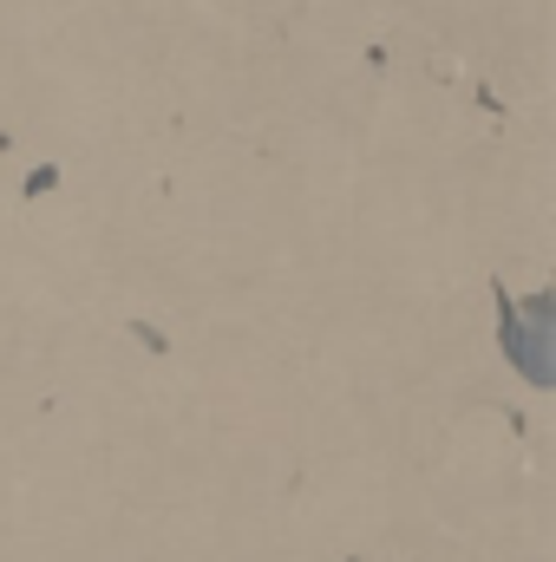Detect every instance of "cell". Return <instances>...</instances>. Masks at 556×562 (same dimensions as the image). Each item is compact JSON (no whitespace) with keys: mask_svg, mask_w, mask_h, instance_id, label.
<instances>
[{"mask_svg":"<svg viewBox=\"0 0 556 562\" xmlns=\"http://www.w3.org/2000/svg\"><path fill=\"white\" fill-rule=\"evenodd\" d=\"M524 314H531V327L518 321V307H504V353L531 386H551V353H544L551 347V294H537Z\"/></svg>","mask_w":556,"mask_h":562,"instance_id":"obj_1","label":"cell"}]
</instances>
